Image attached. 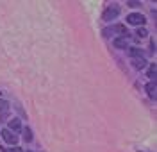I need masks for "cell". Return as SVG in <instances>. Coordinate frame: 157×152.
<instances>
[{"label":"cell","mask_w":157,"mask_h":152,"mask_svg":"<svg viewBox=\"0 0 157 152\" xmlns=\"http://www.w3.org/2000/svg\"><path fill=\"white\" fill-rule=\"evenodd\" d=\"M114 34H121V36H125V34H127L125 25L116 23V25H111V27H105V29H104V36H105V38H109V36H114Z\"/></svg>","instance_id":"cell-1"},{"label":"cell","mask_w":157,"mask_h":152,"mask_svg":"<svg viewBox=\"0 0 157 152\" xmlns=\"http://www.w3.org/2000/svg\"><path fill=\"white\" fill-rule=\"evenodd\" d=\"M118 14H120V7H118L116 4H111L109 7H105L104 14H102V18H104L105 21H113L114 18H118Z\"/></svg>","instance_id":"cell-2"},{"label":"cell","mask_w":157,"mask_h":152,"mask_svg":"<svg viewBox=\"0 0 157 152\" xmlns=\"http://www.w3.org/2000/svg\"><path fill=\"white\" fill-rule=\"evenodd\" d=\"M145 21H147V18L141 13H130L127 16V23H130V25H143Z\"/></svg>","instance_id":"cell-3"},{"label":"cell","mask_w":157,"mask_h":152,"mask_svg":"<svg viewBox=\"0 0 157 152\" xmlns=\"http://www.w3.org/2000/svg\"><path fill=\"white\" fill-rule=\"evenodd\" d=\"M0 134H2L4 142L7 143V145H16V142H18V136H16V134H13L9 129H2V131H0Z\"/></svg>","instance_id":"cell-4"},{"label":"cell","mask_w":157,"mask_h":152,"mask_svg":"<svg viewBox=\"0 0 157 152\" xmlns=\"http://www.w3.org/2000/svg\"><path fill=\"white\" fill-rule=\"evenodd\" d=\"M113 45H114L116 49H127L128 47V34L120 36V38H114V40H113Z\"/></svg>","instance_id":"cell-5"},{"label":"cell","mask_w":157,"mask_h":152,"mask_svg":"<svg viewBox=\"0 0 157 152\" xmlns=\"http://www.w3.org/2000/svg\"><path fill=\"white\" fill-rule=\"evenodd\" d=\"M9 131L13 132V134L21 131V122H20V118H11L9 120Z\"/></svg>","instance_id":"cell-6"},{"label":"cell","mask_w":157,"mask_h":152,"mask_svg":"<svg viewBox=\"0 0 157 152\" xmlns=\"http://www.w3.org/2000/svg\"><path fill=\"white\" fill-rule=\"evenodd\" d=\"M132 64H134V68H136V70H143L148 63H147L145 57H134V59H132Z\"/></svg>","instance_id":"cell-7"},{"label":"cell","mask_w":157,"mask_h":152,"mask_svg":"<svg viewBox=\"0 0 157 152\" xmlns=\"http://www.w3.org/2000/svg\"><path fill=\"white\" fill-rule=\"evenodd\" d=\"M147 93H148V97H150V99H154V100H155V97H157V93H155V81L152 82H148L147 84Z\"/></svg>","instance_id":"cell-8"},{"label":"cell","mask_w":157,"mask_h":152,"mask_svg":"<svg viewBox=\"0 0 157 152\" xmlns=\"http://www.w3.org/2000/svg\"><path fill=\"white\" fill-rule=\"evenodd\" d=\"M128 54L132 56V59H134V57H143V50H141V49H134V47L128 49Z\"/></svg>","instance_id":"cell-9"},{"label":"cell","mask_w":157,"mask_h":152,"mask_svg":"<svg viewBox=\"0 0 157 152\" xmlns=\"http://www.w3.org/2000/svg\"><path fill=\"white\" fill-rule=\"evenodd\" d=\"M155 73H157V66H155V63H154V64H150V66H148V77H150V79H154V81H155Z\"/></svg>","instance_id":"cell-10"},{"label":"cell","mask_w":157,"mask_h":152,"mask_svg":"<svg viewBox=\"0 0 157 152\" xmlns=\"http://www.w3.org/2000/svg\"><path fill=\"white\" fill-rule=\"evenodd\" d=\"M23 140H25L27 143L32 142V131H30L29 127H25V131H23Z\"/></svg>","instance_id":"cell-11"},{"label":"cell","mask_w":157,"mask_h":152,"mask_svg":"<svg viewBox=\"0 0 157 152\" xmlns=\"http://www.w3.org/2000/svg\"><path fill=\"white\" fill-rule=\"evenodd\" d=\"M136 36H137V38H147V36H148V30L145 29V27H141V29L136 30Z\"/></svg>","instance_id":"cell-12"},{"label":"cell","mask_w":157,"mask_h":152,"mask_svg":"<svg viewBox=\"0 0 157 152\" xmlns=\"http://www.w3.org/2000/svg\"><path fill=\"white\" fill-rule=\"evenodd\" d=\"M7 109H9V104L4 100V99H0V113H6Z\"/></svg>","instance_id":"cell-13"},{"label":"cell","mask_w":157,"mask_h":152,"mask_svg":"<svg viewBox=\"0 0 157 152\" xmlns=\"http://www.w3.org/2000/svg\"><path fill=\"white\" fill-rule=\"evenodd\" d=\"M127 6H128V7H139V6H141V2H137V0H128Z\"/></svg>","instance_id":"cell-14"},{"label":"cell","mask_w":157,"mask_h":152,"mask_svg":"<svg viewBox=\"0 0 157 152\" xmlns=\"http://www.w3.org/2000/svg\"><path fill=\"white\" fill-rule=\"evenodd\" d=\"M150 52H155V41H152V45H150Z\"/></svg>","instance_id":"cell-15"},{"label":"cell","mask_w":157,"mask_h":152,"mask_svg":"<svg viewBox=\"0 0 157 152\" xmlns=\"http://www.w3.org/2000/svg\"><path fill=\"white\" fill-rule=\"evenodd\" d=\"M13 152H21V149H20V147H14V149H13Z\"/></svg>","instance_id":"cell-16"},{"label":"cell","mask_w":157,"mask_h":152,"mask_svg":"<svg viewBox=\"0 0 157 152\" xmlns=\"http://www.w3.org/2000/svg\"><path fill=\"white\" fill-rule=\"evenodd\" d=\"M27 152H32V150H27Z\"/></svg>","instance_id":"cell-17"}]
</instances>
